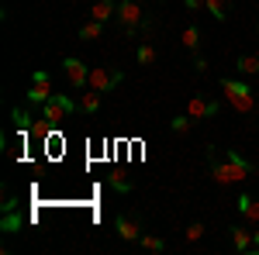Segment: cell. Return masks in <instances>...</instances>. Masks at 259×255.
Returning a JSON list of instances; mask_svg holds the SVG:
<instances>
[{
  "instance_id": "44dd1931",
  "label": "cell",
  "mask_w": 259,
  "mask_h": 255,
  "mask_svg": "<svg viewBox=\"0 0 259 255\" xmlns=\"http://www.w3.org/2000/svg\"><path fill=\"white\" fill-rule=\"evenodd\" d=\"M139 245L145 248V252H162V248H166V241H162L159 235H142V238H139Z\"/></svg>"
},
{
  "instance_id": "83f0119b",
  "label": "cell",
  "mask_w": 259,
  "mask_h": 255,
  "mask_svg": "<svg viewBox=\"0 0 259 255\" xmlns=\"http://www.w3.org/2000/svg\"><path fill=\"white\" fill-rule=\"evenodd\" d=\"M256 35H259V18H256Z\"/></svg>"
},
{
  "instance_id": "e0dca14e",
  "label": "cell",
  "mask_w": 259,
  "mask_h": 255,
  "mask_svg": "<svg viewBox=\"0 0 259 255\" xmlns=\"http://www.w3.org/2000/svg\"><path fill=\"white\" fill-rule=\"evenodd\" d=\"M204 11L218 21V24H225L228 21V0H204Z\"/></svg>"
},
{
  "instance_id": "7402d4cb",
  "label": "cell",
  "mask_w": 259,
  "mask_h": 255,
  "mask_svg": "<svg viewBox=\"0 0 259 255\" xmlns=\"http://www.w3.org/2000/svg\"><path fill=\"white\" fill-rule=\"evenodd\" d=\"M11 118L18 121V131H31V124H35V118H31L28 111H21V107H14V111H11Z\"/></svg>"
},
{
  "instance_id": "d6986e66",
  "label": "cell",
  "mask_w": 259,
  "mask_h": 255,
  "mask_svg": "<svg viewBox=\"0 0 259 255\" xmlns=\"http://www.w3.org/2000/svg\"><path fill=\"white\" fill-rule=\"evenodd\" d=\"M190 128H194V118L190 114H177V118L169 121V131L173 135H190Z\"/></svg>"
},
{
  "instance_id": "ac0fdd59",
  "label": "cell",
  "mask_w": 259,
  "mask_h": 255,
  "mask_svg": "<svg viewBox=\"0 0 259 255\" xmlns=\"http://www.w3.org/2000/svg\"><path fill=\"white\" fill-rule=\"evenodd\" d=\"M235 69H239L242 76H259V56H239Z\"/></svg>"
},
{
  "instance_id": "277c9868",
  "label": "cell",
  "mask_w": 259,
  "mask_h": 255,
  "mask_svg": "<svg viewBox=\"0 0 259 255\" xmlns=\"http://www.w3.org/2000/svg\"><path fill=\"white\" fill-rule=\"evenodd\" d=\"M73 114H76V100L66 97V93H52V100L41 104V118L49 121L52 128H62Z\"/></svg>"
},
{
  "instance_id": "603a6c76",
  "label": "cell",
  "mask_w": 259,
  "mask_h": 255,
  "mask_svg": "<svg viewBox=\"0 0 259 255\" xmlns=\"http://www.w3.org/2000/svg\"><path fill=\"white\" fill-rule=\"evenodd\" d=\"M107 183H111V190H114V193H132V183L121 176V173H111V176H107Z\"/></svg>"
},
{
  "instance_id": "52a82bcc",
  "label": "cell",
  "mask_w": 259,
  "mask_h": 255,
  "mask_svg": "<svg viewBox=\"0 0 259 255\" xmlns=\"http://www.w3.org/2000/svg\"><path fill=\"white\" fill-rule=\"evenodd\" d=\"M28 104H45V100H52V76L38 69V73H31V86H28Z\"/></svg>"
},
{
  "instance_id": "3957f363",
  "label": "cell",
  "mask_w": 259,
  "mask_h": 255,
  "mask_svg": "<svg viewBox=\"0 0 259 255\" xmlns=\"http://www.w3.org/2000/svg\"><path fill=\"white\" fill-rule=\"evenodd\" d=\"M114 21L121 24V31L128 38H135L139 31H149V21H145V11H142L139 0H118V14Z\"/></svg>"
},
{
  "instance_id": "2e32d148",
  "label": "cell",
  "mask_w": 259,
  "mask_h": 255,
  "mask_svg": "<svg viewBox=\"0 0 259 255\" xmlns=\"http://www.w3.org/2000/svg\"><path fill=\"white\" fill-rule=\"evenodd\" d=\"M135 59H139V66H156V62H159V52H156V45H152V41H139Z\"/></svg>"
},
{
  "instance_id": "4fadbf2b",
  "label": "cell",
  "mask_w": 259,
  "mask_h": 255,
  "mask_svg": "<svg viewBox=\"0 0 259 255\" xmlns=\"http://www.w3.org/2000/svg\"><path fill=\"white\" fill-rule=\"evenodd\" d=\"M114 14H118V4L114 0H94V7H90V18L100 21V24H107Z\"/></svg>"
},
{
  "instance_id": "8992f818",
  "label": "cell",
  "mask_w": 259,
  "mask_h": 255,
  "mask_svg": "<svg viewBox=\"0 0 259 255\" xmlns=\"http://www.w3.org/2000/svg\"><path fill=\"white\" fill-rule=\"evenodd\" d=\"M62 73H66V79H69L73 90H87V86H90V66L83 59H76V56H66V59H62Z\"/></svg>"
},
{
  "instance_id": "9a60e30c",
  "label": "cell",
  "mask_w": 259,
  "mask_h": 255,
  "mask_svg": "<svg viewBox=\"0 0 259 255\" xmlns=\"http://www.w3.org/2000/svg\"><path fill=\"white\" fill-rule=\"evenodd\" d=\"M180 41H183V48H187V52H194V56H197V52H200V28H197V24H187V28H183V35H180Z\"/></svg>"
},
{
  "instance_id": "9c48e42d",
  "label": "cell",
  "mask_w": 259,
  "mask_h": 255,
  "mask_svg": "<svg viewBox=\"0 0 259 255\" xmlns=\"http://www.w3.org/2000/svg\"><path fill=\"white\" fill-rule=\"evenodd\" d=\"M114 231H118V238H121V241H128V245H132V241L139 245V238L145 235V231H142V221L135 214H118V217H114Z\"/></svg>"
},
{
  "instance_id": "7a4b0ae2",
  "label": "cell",
  "mask_w": 259,
  "mask_h": 255,
  "mask_svg": "<svg viewBox=\"0 0 259 255\" xmlns=\"http://www.w3.org/2000/svg\"><path fill=\"white\" fill-rule=\"evenodd\" d=\"M218 86H221V93H225V100H228L239 114H256L259 111V97H256V90H252L249 83H242V79H221Z\"/></svg>"
},
{
  "instance_id": "5b68a950",
  "label": "cell",
  "mask_w": 259,
  "mask_h": 255,
  "mask_svg": "<svg viewBox=\"0 0 259 255\" xmlns=\"http://www.w3.org/2000/svg\"><path fill=\"white\" fill-rule=\"evenodd\" d=\"M121 79H124L121 69H111V66H90V90H97V93H111Z\"/></svg>"
},
{
  "instance_id": "7c38bea8",
  "label": "cell",
  "mask_w": 259,
  "mask_h": 255,
  "mask_svg": "<svg viewBox=\"0 0 259 255\" xmlns=\"http://www.w3.org/2000/svg\"><path fill=\"white\" fill-rule=\"evenodd\" d=\"M228 231H232V245H235V252L252 255V231H245L242 224H232Z\"/></svg>"
},
{
  "instance_id": "8fae6325",
  "label": "cell",
  "mask_w": 259,
  "mask_h": 255,
  "mask_svg": "<svg viewBox=\"0 0 259 255\" xmlns=\"http://www.w3.org/2000/svg\"><path fill=\"white\" fill-rule=\"evenodd\" d=\"M100 100H104V93H97V90H90V86H87L80 97H76V111H80V114H97V111H100Z\"/></svg>"
},
{
  "instance_id": "d4e9b609",
  "label": "cell",
  "mask_w": 259,
  "mask_h": 255,
  "mask_svg": "<svg viewBox=\"0 0 259 255\" xmlns=\"http://www.w3.org/2000/svg\"><path fill=\"white\" fill-rule=\"evenodd\" d=\"M194 69H197V73H207V59H204V56H194Z\"/></svg>"
},
{
  "instance_id": "4316f807",
  "label": "cell",
  "mask_w": 259,
  "mask_h": 255,
  "mask_svg": "<svg viewBox=\"0 0 259 255\" xmlns=\"http://www.w3.org/2000/svg\"><path fill=\"white\" fill-rule=\"evenodd\" d=\"M252 255H259V228L252 231Z\"/></svg>"
},
{
  "instance_id": "ffe728a7",
  "label": "cell",
  "mask_w": 259,
  "mask_h": 255,
  "mask_svg": "<svg viewBox=\"0 0 259 255\" xmlns=\"http://www.w3.org/2000/svg\"><path fill=\"white\" fill-rule=\"evenodd\" d=\"M204 231H207V228H204V221H190V224H187V231H183V238H187V245H194V241H200V238H204Z\"/></svg>"
},
{
  "instance_id": "cb8c5ba5",
  "label": "cell",
  "mask_w": 259,
  "mask_h": 255,
  "mask_svg": "<svg viewBox=\"0 0 259 255\" xmlns=\"http://www.w3.org/2000/svg\"><path fill=\"white\" fill-rule=\"evenodd\" d=\"M31 131H35V135H38V138H49V135H52V131H56V128H52L49 121L41 118V121H35V124H31Z\"/></svg>"
},
{
  "instance_id": "6da1fadb",
  "label": "cell",
  "mask_w": 259,
  "mask_h": 255,
  "mask_svg": "<svg viewBox=\"0 0 259 255\" xmlns=\"http://www.w3.org/2000/svg\"><path fill=\"white\" fill-rule=\"evenodd\" d=\"M204 156H207L211 179H214L218 186H235V183H245V179L252 176V173H245L242 166H235V162L225 156L221 148H214V145H207V148H204Z\"/></svg>"
},
{
  "instance_id": "30bf717a",
  "label": "cell",
  "mask_w": 259,
  "mask_h": 255,
  "mask_svg": "<svg viewBox=\"0 0 259 255\" xmlns=\"http://www.w3.org/2000/svg\"><path fill=\"white\" fill-rule=\"evenodd\" d=\"M235 211L242 214V221H249V224H259V200L249 193H239L235 200Z\"/></svg>"
},
{
  "instance_id": "5bb4252c",
  "label": "cell",
  "mask_w": 259,
  "mask_h": 255,
  "mask_svg": "<svg viewBox=\"0 0 259 255\" xmlns=\"http://www.w3.org/2000/svg\"><path fill=\"white\" fill-rule=\"evenodd\" d=\"M76 38H80V41H97V38H104V24L90 18L87 24H80V28H76Z\"/></svg>"
},
{
  "instance_id": "ba28073f",
  "label": "cell",
  "mask_w": 259,
  "mask_h": 255,
  "mask_svg": "<svg viewBox=\"0 0 259 255\" xmlns=\"http://www.w3.org/2000/svg\"><path fill=\"white\" fill-rule=\"evenodd\" d=\"M221 107H218V100L214 97H204V93H194V97L187 100V114L194 121H207V118H214Z\"/></svg>"
},
{
  "instance_id": "484cf974",
  "label": "cell",
  "mask_w": 259,
  "mask_h": 255,
  "mask_svg": "<svg viewBox=\"0 0 259 255\" xmlns=\"http://www.w3.org/2000/svg\"><path fill=\"white\" fill-rule=\"evenodd\" d=\"M187 11H204V0H183Z\"/></svg>"
}]
</instances>
